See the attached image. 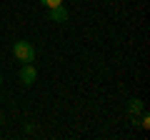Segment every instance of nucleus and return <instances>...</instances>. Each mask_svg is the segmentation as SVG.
Masks as SVG:
<instances>
[{"label": "nucleus", "instance_id": "7ed1b4c3", "mask_svg": "<svg viewBox=\"0 0 150 140\" xmlns=\"http://www.w3.org/2000/svg\"><path fill=\"white\" fill-rule=\"evenodd\" d=\"M50 20H53V23H65V20H68V10H65V5L50 8Z\"/></svg>", "mask_w": 150, "mask_h": 140}, {"label": "nucleus", "instance_id": "f03ea898", "mask_svg": "<svg viewBox=\"0 0 150 140\" xmlns=\"http://www.w3.org/2000/svg\"><path fill=\"white\" fill-rule=\"evenodd\" d=\"M35 78H38L35 65H33V63H25V65H23V70H20V83H23V85H33Z\"/></svg>", "mask_w": 150, "mask_h": 140}, {"label": "nucleus", "instance_id": "20e7f679", "mask_svg": "<svg viewBox=\"0 0 150 140\" xmlns=\"http://www.w3.org/2000/svg\"><path fill=\"white\" fill-rule=\"evenodd\" d=\"M130 113H133V115L143 113V103H140V100H130Z\"/></svg>", "mask_w": 150, "mask_h": 140}, {"label": "nucleus", "instance_id": "423d86ee", "mask_svg": "<svg viewBox=\"0 0 150 140\" xmlns=\"http://www.w3.org/2000/svg\"><path fill=\"white\" fill-rule=\"evenodd\" d=\"M0 85H3V78H0Z\"/></svg>", "mask_w": 150, "mask_h": 140}, {"label": "nucleus", "instance_id": "f257e3e1", "mask_svg": "<svg viewBox=\"0 0 150 140\" xmlns=\"http://www.w3.org/2000/svg\"><path fill=\"white\" fill-rule=\"evenodd\" d=\"M13 53H15V58L23 60V63H33V60H35V48H33L28 40H18V43L13 45Z\"/></svg>", "mask_w": 150, "mask_h": 140}, {"label": "nucleus", "instance_id": "39448f33", "mask_svg": "<svg viewBox=\"0 0 150 140\" xmlns=\"http://www.w3.org/2000/svg\"><path fill=\"white\" fill-rule=\"evenodd\" d=\"M43 5H48V8H58V5H63V0H40Z\"/></svg>", "mask_w": 150, "mask_h": 140}]
</instances>
